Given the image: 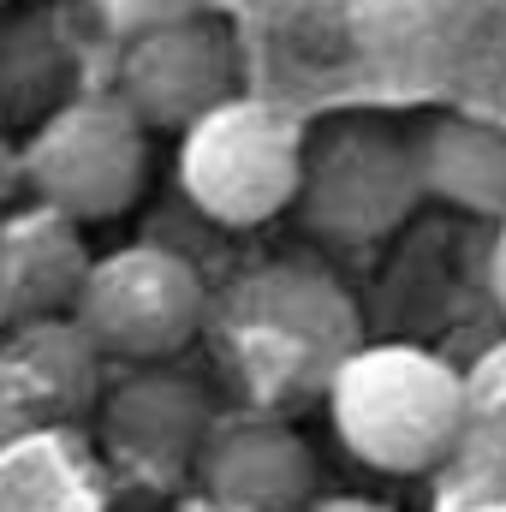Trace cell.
I'll return each mask as SVG.
<instances>
[{
  "label": "cell",
  "instance_id": "6da1fadb",
  "mask_svg": "<svg viewBox=\"0 0 506 512\" xmlns=\"http://www.w3.org/2000/svg\"><path fill=\"white\" fill-rule=\"evenodd\" d=\"M209 340L251 411H292L322 399L334 370L364 346L352 292L310 262H262L209 298Z\"/></svg>",
  "mask_w": 506,
  "mask_h": 512
},
{
  "label": "cell",
  "instance_id": "7a4b0ae2",
  "mask_svg": "<svg viewBox=\"0 0 506 512\" xmlns=\"http://www.w3.org/2000/svg\"><path fill=\"white\" fill-rule=\"evenodd\" d=\"M322 399L340 447L387 477L435 471L465 435V382L423 346H358Z\"/></svg>",
  "mask_w": 506,
  "mask_h": 512
},
{
  "label": "cell",
  "instance_id": "3957f363",
  "mask_svg": "<svg viewBox=\"0 0 506 512\" xmlns=\"http://www.w3.org/2000/svg\"><path fill=\"white\" fill-rule=\"evenodd\" d=\"M298 173H304V131L274 102L233 96L179 131V191L203 221L227 233L280 221L298 203Z\"/></svg>",
  "mask_w": 506,
  "mask_h": 512
},
{
  "label": "cell",
  "instance_id": "277c9868",
  "mask_svg": "<svg viewBox=\"0 0 506 512\" xmlns=\"http://www.w3.org/2000/svg\"><path fill=\"white\" fill-rule=\"evenodd\" d=\"M18 167L48 215L72 227L114 221L143 197L149 131L120 96H66L18 143Z\"/></svg>",
  "mask_w": 506,
  "mask_h": 512
},
{
  "label": "cell",
  "instance_id": "5b68a950",
  "mask_svg": "<svg viewBox=\"0 0 506 512\" xmlns=\"http://www.w3.org/2000/svg\"><path fill=\"white\" fill-rule=\"evenodd\" d=\"M78 334L102 358L126 364H167L185 352L209 322V286L203 274L167 245H126L96 256L72 298Z\"/></svg>",
  "mask_w": 506,
  "mask_h": 512
},
{
  "label": "cell",
  "instance_id": "8992f818",
  "mask_svg": "<svg viewBox=\"0 0 506 512\" xmlns=\"http://www.w3.org/2000/svg\"><path fill=\"white\" fill-rule=\"evenodd\" d=\"M417 161L411 143L370 120H340L322 137H304V173H298V215L316 239L340 251H364L393 239L417 209Z\"/></svg>",
  "mask_w": 506,
  "mask_h": 512
},
{
  "label": "cell",
  "instance_id": "52a82bcc",
  "mask_svg": "<svg viewBox=\"0 0 506 512\" xmlns=\"http://www.w3.org/2000/svg\"><path fill=\"white\" fill-rule=\"evenodd\" d=\"M114 96L143 131H185L221 102H233V42L215 18H185L167 30L131 36L120 54Z\"/></svg>",
  "mask_w": 506,
  "mask_h": 512
},
{
  "label": "cell",
  "instance_id": "ba28073f",
  "mask_svg": "<svg viewBox=\"0 0 506 512\" xmlns=\"http://www.w3.org/2000/svg\"><path fill=\"white\" fill-rule=\"evenodd\" d=\"M96 405H102V447H108V459L126 477L149 483V489L185 483L197 471V453H203L209 429H215L203 387L173 376V370H155V364H143L137 376L108 387Z\"/></svg>",
  "mask_w": 506,
  "mask_h": 512
},
{
  "label": "cell",
  "instance_id": "9c48e42d",
  "mask_svg": "<svg viewBox=\"0 0 506 512\" xmlns=\"http://www.w3.org/2000/svg\"><path fill=\"white\" fill-rule=\"evenodd\" d=\"M191 477L203 483V501L233 512H304L316 501V453L280 411L215 423Z\"/></svg>",
  "mask_w": 506,
  "mask_h": 512
},
{
  "label": "cell",
  "instance_id": "30bf717a",
  "mask_svg": "<svg viewBox=\"0 0 506 512\" xmlns=\"http://www.w3.org/2000/svg\"><path fill=\"white\" fill-rule=\"evenodd\" d=\"M102 399V352L72 316L18 322L0 346V417L6 423H72Z\"/></svg>",
  "mask_w": 506,
  "mask_h": 512
},
{
  "label": "cell",
  "instance_id": "8fae6325",
  "mask_svg": "<svg viewBox=\"0 0 506 512\" xmlns=\"http://www.w3.org/2000/svg\"><path fill=\"white\" fill-rule=\"evenodd\" d=\"M84 268L90 256L78 245V227L48 209L0 227V322L18 328L72 310Z\"/></svg>",
  "mask_w": 506,
  "mask_h": 512
},
{
  "label": "cell",
  "instance_id": "7c38bea8",
  "mask_svg": "<svg viewBox=\"0 0 506 512\" xmlns=\"http://www.w3.org/2000/svg\"><path fill=\"white\" fill-rule=\"evenodd\" d=\"M411 161H417V185L423 197H441L465 215L506 221V131L447 114L435 126L411 137Z\"/></svg>",
  "mask_w": 506,
  "mask_h": 512
},
{
  "label": "cell",
  "instance_id": "4fadbf2b",
  "mask_svg": "<svg viewBox=\"0 0 506 512\" xmlns=\"http://www.w3.org/2000/svg\"><path fill=\"white\" fill-rule=\"evenodd\" d=\"M66 42L54 30V18H12L0 24V126L12 120H48L66 96Z\"/></svg>",
  "mask_w": 506,
  "mask_h": 512
},
{
  "label": "cell",
  "instance_id": "5bb4252c",
  "mask_svg": "<svg viewBox=\"0 0 506 512\" xmlns=\"http://www.w3.org/2000/svg\"><path fill=\"white\" fill-rule=\"evenodd\" d=\"M102 18L114 24V36L131 42L143 30H167V24H185V18H203V0H96Z\"/></svg>",
  "mask_w": 506,
  "mask_h": 512
},
{
  "label": "cell",
  "instance_id": "9a60e30c",
  "mask_svg": "<svg viewBox=\"0 0 506 512\" xmlns=\"http://www.w3.org/2000/svg\"><path fill=\"white\" fill-rule=\"evenodd\" d=\"M18 185H24V167H18V143L6 137V126H0V215L12 209V197H18Z\"/></svg>",
  "mask_w": 506,
  "mask_h": 512
},
{
  "label": "cell",
  "instance_id": "2e32d148",
  "mask_svg": "<svg viewBox=\"0 0 506 512\" xmlns=\"http://www.w3.org/2000/svg\"><path fill=\"white\" fill-rule=\"evenodd\" d=\"M304 512H393L387 501H370V495H316Z\"/></svg>",
  "mask_w": 506,
  "mask_h": 512
},
{
  "label": "cell",
  "instance_id": "e0dca14e",
  "mask_svg": "<svg viewBox=\"0 0 506 512\" xmlns=\"http://www.w3.org/2000/svg\"><path fill=\"white\" fill-rule=\"evenodd\" d=\"M501 233H495V251H489V286H495V298H501L506 310V221H495Z\"/></svg>",
  "mask_w": 506,
  "mask_h": 512
},
{
  "label": "cell",
  "instance_id": "ac0fdd59",
  "mask_svg": "<svg viewBox=\"0 0 506 512\" xmlns=\"http://www.w3.org/2000/svg\"><path fill=\"white\" fill-rule=\"evenodd\" d=\"M185 512H233V507H215V501H203V495H197V501H191Z\"/></svg>",
  "mask_w": 506,
  "mask_h": 512
},
{
  "label": "cell",
  "instance_id": "d6986e66",
  "mask_svg": "<svg viewBox=\"0 0 506 512\" xmlns=\"http://www.w3.org/2000/svg\"><path fill=\"white\" fill-rule=\"evenodd\" d=\"M477 512H506V501H501V507H477Z\"/></svg>",
  "mask_w": 506,
  "mask_h": 512
},
{
  "label": "cell",
  "instance_id": "ffe728a7",
  "mask_svg": "<svg viewBox=\"0 0 506 512\" xmlns=\"http://www.w3.org/2000/svg\"><path fill=\"white\" fill-rule=\"evenodd\" d=\"M0 12H6V0H0Z\"/></svg>",
  "mask_w": 506,
  "mask_h": 512
}]
</instances>
